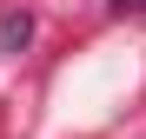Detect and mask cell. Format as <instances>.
<instances>
[{
    "mask_svg": "<svg viewBox=\"0 0 146 139\" xmlns=\"http://www.w3.org/2000/svg\"><path fill=\"white\" fill-rule=\"evenodd\" d=\"M27 40H33V13L27 7H7L0 13V53H20Z\"/></svg>",
    "mask_w": 146,
    "mask_h": 139,
    "instance_id": "obj_1",
    "label": "cell"
},
{
    "mask_svg": "<svg viewBox=\"0 0 146 139\" xmlns=\"http://www.w3.org/2000/svg\"><path fill=\"white\" fill-rule=\"evenodd\" d=\"M113 13H146V0H113Z\"/></svg>",
    "mask_w": 146,
    "mask_h": 139,
    "instance_id": "obj_2",
    "label": "cell"
}]
</instances>
